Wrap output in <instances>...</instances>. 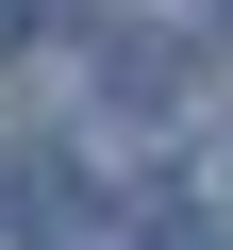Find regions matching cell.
<instances>
[{"label":"cell","mask_w":233,"mask_h":250,"mask_svg":"<svg viewBox=\"0 0 233 250\" xmlns=\"http://www.w3.org/2000/svg\"><path fill=\"white\" fill-rule=\"evenodd\" d=\"M200 184H216V200H233V150H216V167H200Z\"/></svg>","instance_id":"277c9868"},{"label":"cell","mask_w":233,"mask_h":250,"mask_svg":"<svg viewBox=\"0 0 233 250\" xmlns=\"http://www.w3.org/2000/svg\"><path fill=\"white\" fill-rule=\"evenodd\" d=\"M34 17H116V0H34Z\"/></svg>","instance_id":"7a4b0ae2"},{"label":"cell","mask_w":233,"mask_h":250,"mask_svg":"<svg viewBox=\"0 0 233 250\" xmlns=\"http://www.w3.org/2000/svg\"><path fill=\"white\" fill-rule=\"evenodd\" d=\"M183 83H200V67H183V34L100 17V100H116V117H183Z\"/></svg>","instance_id":"6da1fadb"},{"label":"cell","mask_w":233,"mask_h":250,"mask_svg":"<svg viewBox=\"0 0 233 250\" xmlns=\"http://www.w3.org/2000/svg\"><path fill=\"white\" fill-rule=\"evenodd\" d=\"M200 34H216V50H233V0H200Z\"/></svg>","instance_id":"3957f363"}]
</instances>
